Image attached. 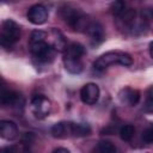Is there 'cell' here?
Wrapping results in <instances>:
<instances>
[{
	"instance_id": "9a60e30c",
	"label": "cell",
	"mask_w": 153,
	"mask_h": 153,
	"mask_svg": "<svg viewBox=\"0 0 153 153\" xmlns=\"http://www.w3.org/2000/svg\"><path fill=\"white\" fill-rule=\"evenodd\" d=\"M91 133V128L86 123H73V136L82 137L87 136Z\"/></svg>"
},
{
	"instance_id": "603a6c76",
	"label": "cell",
	"mask_w": 153,
	"mask_h": 153,
	"mask_svg": "<svg viewBox=\"0 0 153 153\" xmlns=\"http://www.w3.org/2000/svg\"><path fill=\"white\" fill-rule=\"evenodd\" d=\"M149 53H151V56L153 57V42H151L149 44Z\"/></svg>"
},
{
	"instance_id": "44dd1931",
	"label": "cell",
	"mask_w": 153,
	"mask_h": 153,
	"mask_svg": "<svg viewBox=\"0 0 153 153\" xmlns=\"http://www.w3.org/2000/svg\"><path fill=\"white\" fill-rule=\"evenodd\" d=\"M0 153H19V152L16 146H7V147H4Z\"/></svg>"
},
{
	"instance_id": "30bf717a",
	"label": "cell",
	"mask_w": 153,
	"mask_h": 153,
	"mask_svg": "<svg viewBox=\"0 0 153 153\" xmlns=\"http://www.w3.org/2000/svg\"><path fill=\"white\" fill-rule=\"evenodd\" d=\"M85 54V48L82 44L73 42L66 45V49L63 51V59L67 60H81V56Z\"/></svg>"
},
{
	"instance_id": "d6986e66",
	"label": "cell",
	"mask_w": 153,
	"mask_h": 153,
	"mask_svg": "<svg viewBox=\"0 0 153 153\" xmlns=\"http://www.w3.org/2000/svg\"><path fill=\"white\" fill-rule=\"evenodd\" d=\"M145 111L153 112V86H151L146 92V100L143 105Z\"/></svg>"
},
{
	"instance_id": "9c48e42d",
	"label": "cell",
	"mask_w": 153,
	"mask_h": 153,
	"mask_svg": "<svg viewBox=\"0 0 153 153\" xmlns=\"http://www.w3.org/2000/svg\"><path fill=\"white\" fill-rule=\"evenodd\" d=\"M51 134L59 139H66L73 136V123L72 122H59L51 127Z\"/></svg>"
},
{
	"instance_id": "8fae6325",
	"label": "cell",
	"mask_w": 153,
	"mask_h": 153,
	"mask_svg": "<svg viewBox=\"0 0 153 153\" xmlns=\"http://www.w3.org/2000/svg\"><path fill=\"white\" fill-rule=\"evenodd\" d=\"M0 135L5 140H13L18 135V127L12 121H1L0 122Z\"/></svg>"
},
{
	"instance_id": "52a82bcc",
	"label": "cell",
	"mask_w": 153,
	"mask_h": 153,
	"mask_svg": "<svg viewBox=\"0 0 153 153\" xmlns=\"http://www.w3.org/2000/svg\"><path fill=\"white\" fill-rule=\"evenodd\" d=\"M80 98L85 104L88 105L96 104L99 99V87L93 82H88L84 85L80 91Z\"/></svg>"
},
{
	"instance_id": "277c9868",
	"label": "cell",
	"mask_w": 153,
	"mask_h": 153,
	"mask_svg": "<svg viewBox=\"0 0 153 153\" xmlns=\"http://www.w3.org/2000/svg\"><path fill=\"white\" fill-rule=\"evenodd\" d=\"M30 51L32 56L42 63L50 62L54 56L56 50L50 43H47V41H39V42H30Z\"/></svg>"
},
{
	"instance_id": "7c38bea8",
	"label": "cell",
	"mask_w": 153,
	"mask_h": 153,
	"mask_svg": "<svg viewBox=\"0 0 153 153\" xmlns=\"http://www.w3.org/2000/svg\"><path fill=\"white\" fill-rule=\"evenodd\" d=\"M86 32L90 36V39L92 41V43L96 45L102 43L104 39V30H103V26L98 22H92L90 26L87 27Z\"/></svg>"
},
{
	"instance_id": "7402d4cb",
	"label": "cell",
	"mask_w": 153,
	"mask_h": 153,
	"mask_svg": "<svg viewBox=\"0 0 153 153\" xmlns=\"http://www.w3.org/2000/svg\"><path fill=\"white\" fill-rule=\"evenodd\" d=\"M54 153H69V151L67 148H63V147H60V148H56L54 151Z\"/></svg>"
},
{
	"instance_id": "ffe728a7",
	"label": "cell",
	"mask_w": 153,
	"mask_h": 153,
	"mask_svg": "<svg viewBox=\"0 0 153 153\" xmlns=\"http://www.w3.org/2000/svg\"><path fill=\"white\" fill-rule=\"evenodd\" d=\"M142 139L147 143H153V124H151L142 131Z\"/></svg>"
},
{
	"instance_id": "6da1fadb",
	"label": "cell",
	"mask_w": 153,
	"mask_h": 153,
	"mask_svg": "<svg viewBox=\"0 0 153 153\" xmlns=\"http://www.w3.org/2000/svg\"><path fill=\"white\" fill-rule=\"evenodd\" d=\"M114 63H118L122 66H130L133 63V59L129 54L123 51H108L94 61L93 67L97 71H104L106 67Z\"/></svg>"
},
{
	"instance_id": "5bb4252c",
	"label": "cell",
	"mask_w": 153,
	"mask_h": 153,
	"mask_svg": "<svg viewBox=\"0 0 153 153\" xmlns=\"http://www.w3.org/2000/svg\"><path fill=\"white\" fill-rule=\"evenodd\" d=\"M63 63H65L66 69L72 74H79L82 71L81 60H67V59H63Z\"/></svg>"
},
{
	"instance_id": "ac0fdd59",
	"label": "cell",
	"mask_w": 153,
	"mask_h": 153,
	"mask_svg": "<svg viewBox=\"0 0 153 153\" xmlns=\"http://www.w3.org/2000/svg\"><path fill=\"white\" fill-rule=\"evenodd\" d=\"M111 13L116 17H121L126 11V4L123 1H115L110 5Z\"/></svg>"
},
{
	"instance_id": "5b68a950",
	"label": "cell",
	"mask_w": 153,
	"mask_h": 153,
	"mask_svg": "<svg viewBox=\"0 0 153 153\" xmlns=\"http://www.w3.org/2000/svg\"><path fill=\"white\" fill-rule=\"evenodd\" d=\"M50 100L43 94H36L31 99V111L37 118H44L50 112Z\"/></svg>"
},
{
	"instance_id": "8992f818",
	"label": "cell",
	"mask_w": 153,
	"mask_h": 153,
	"mask_svg": "<svg viewBox=\"0 0 153 153\" xmlns=\"http://www.w3.org/2000/svg\"><path fill=\"white\" fill-rule=\"evenodd\" d=\"M27 19L35 25H41L48 19V10L41 4L33 5L27 11Z\"/></svg>"
},
{
	"instance_id": "3957f363",
	"label": "cell",
	"mask_w": 153,
	"mask_h": 153,
	"mask_svg": "<svg viewBox=\"0 0 153 153\" xmlns=\"http://www.w3.org/2000/svg\"><path fill=\"white\" fill-rule=\"evenodd\" d=\"M19 37H20L19 25L12 19H6L1 25V32H0L1 45L5 48H11L19 39Z\"/></svg>"
},
{
	"instance_id": "ba28073f",
	"label": "cell",
	"mask_w": 153,
	"mask_h": 153,
	"mask_svg": "<svg viewBox=\"0 0 153 153\" xmlns=\"http://www.w3.org/2000/svg\"><path fill=\"white\" fill-rule=\"evenodd\" d=\"M1 104L4 106H19L24 104V99L22 97V94H19L18 92L13 91V90H2L1 92Z\"/></svg>"
},
{
	"instance_id": "4fadbf2b",
	"label": "cell",
	"mask_w": 153,
	"mask_h": 153,
	"mask_svg": "<svg viewBox=\"0 0 153 153\" xmlns=\"http://www.w3.org/2000/svg\"><path fill=\"white\" fill-rule=\"evenodd\" d=\"M120 99L128 105H136L140 100V92L131 87H126L120 92Z\"/></svg>"
},
{
	"instance_id": "7a4b0ae2",
	"label": "cell",
	"mask_w": 153,
	"mask_h": 153,
	"mask_svg": "<svg viewBox=\"0 0 153 153\" xmlns=\"http://www.w3.org/2000/svg\"><path fill=\"white\" fill-rule=\"evenodd\" d=\"M61 16L74 30H78V31L86 32L87 27L92 23L87 16H85L80 10H76V8L65 7L61 10Z\"/></svg>"
},
{
	"instance_id": "e0dca14e",
	"label": "cell",
	"mask_w": 153,
	"mask_h": 153,
	"mask_svg": "<svg viewBox=\"0 0 153 153\" xmlns=\"http://www.w3.org/2000/svg\"><path fill=\"white\" fill-rule=\"evenodd\" d=\"M135 134V128L131 124H126L120 129V136L124 141H130Z\"/></svg>"
},
{
	"instance_id": "2e32d148",
	"label": "cell",
	"mask_w": 153,
	"mask_h": 153,
	"mask_svg": "<svg viewBox=\"0 0 153 153\" xmlns=\"http://www.w3.org/2000/svg\"><path fill=\"white\" fill-rule=\"evenodd\" d=\"M97 153H120V151L110 141L103 140V141H99L97 145Z\"/></svg>"
}]
</instances>
